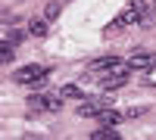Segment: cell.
<instances>
[{"label":"cell","instance_id":"cell-1","mask_svg":"<svg viewBox=\"0 0 156 140\" xmlns=\"http://www.w3.org/2000/svg\"><path fill=\"white\" fill-rule=\"evenodd\" d=\"M128 75H131L128 62H119L115 69L103 72V78H100V87H103V90H119V87H125V84H128Z\"/></svg>","mask_w":156,"mask_h":140},{"label":"cell","instance_id":"cell-2","mask_svg":"<svg viewBox=\"0 0 156 140\" xmlns=\"http://www.w3.org/2000/svg\"><path fill=\"white\" fill-rule=\"evenodd\" d=\"M47 75H50V69H44V66H22L16 75H12V81L16 84H44L47 81Z\"/></svg>","mask_w":156,"mask_h":140},{"label":"cell","instance_id":"cell-3","mask_svg":"<svg viewBox=\"0 0 156 140\" xmlns=\"http://www.w3.org/2000/svg\"><path fill=\"white\" fill-rule=\"evenodd\" d=\"M106 106H112V90H103L100 97H94V100H81L78 103V115H100Z\"/></svg>","mask_w":156,"mask_h":140},{"label":"cell","instance_id":"cell-4","mask_svg":"<svg viewBox=\"0 0 156 140\" xmlns=\"http://www.w3.org/2000/svg\"><path fill=\"white\" fill-rule=\"evenodd\" d=\"M28 109H47V112H59L62 109V94L56 97V94H34V97H28Z\"/></svg>","mask_w":156,"mask_h":140},{"label":"cell","instance_id":"cell-5","mask_svg":"<svg viewBox=\"0 0 156 140\" xmlns=\"http://www.w3.org/2000/svg\"><path fill=\"white\" fill-rule=\"evenodd\" d=\"M125 62H128V69H150V66H156V56L147 53V50H137V53H131Z\"/></svg>","mask_w":156,"mask_h":140},{"label":"cell","instance_id":"cell-6","mask_svg":"<svg viewBox=\"0 0 156 140\" xmlns=\"http://www.w3.org/2000/svg\"><path fill=\"white\" fill-rule=\"evenodd\" d=\"M119 56H100V59H94V62H90V72H109V69H115V66H119Z\"/></svg>","mask_w":156,"mask_h":140},{"label":"cell","instance_id":"cell-7","mask_svg":"<svg viewBox=\"0 0 156 140\" xmlns=\"http://www.w3.org/2000/svg\"><path fill=\"white\" fill-rule=\"evenodd\" d=\"M131 22H140V16H137V9H134V6H128V9L119 12V19L112 22V28H125V25H131Z\"/></svg>","mask_w":156,"mask_h":140},{"label":"cell","instance_id":"cell-8","mask_svg":"<svg viewBox=\"0 0 156 140\" xmlns=\"http://www.w3.org/2000/svg\"><path fill=\"white\" fill-rule=\"evenodd\" d=\"M97 118H100V125H109V128H115V125L122 121V115H119V112H115V109H109V106L103 109V112H100Z\"/></svg>","mask_w":156,"mask_h":140},{"label":"cell","instance_id":"cell-9","mask_svg":"<svg viewBox=\"0 0 156 140\" xmlns=\"http://www.w3.org/2000/svg\"><path fill=\"white\" fill-rule=\"evenodd\" d=\"M28 34L44 37V34H47V19H31V22H28Z\"/></svg>","mask_w":156,"mask_h":140},{"label":"cell","instance_id":"cell-10","mask_svg":"<svg viewBox=\"0 0 156 140\" xmlns=\"http://www.w3.org/2000/svg\"><path fill=\"white\" fill-rule=\"evenodd\" d=\"M90 137H94V140H112V137H115V128H109V125H100V128L90 134Z\"/></svg>","mask_w":156,"mask_h":140},{"label":"cell","instance_id":"cell-11","mask_svg":"<svg viewBox=\"0 0 156 140\" xmlns=\"http://www.w3.org/2000/svg\"><path fill=\"white\" fill-rule=\"evenodd\" d=\"M59 94H62V100H81V97H84L81 90H78V84H66Z\"/></svg>","mask_w":156,"mask_h":140},{"label":"cell","instance_id":"cell-12","mask_svg":"<svg viewBox=\"0 0 156 140\" xmlns=\"http://www.w3.org/2000/svg\"><path fill=\"white\" fill-rule=\"evenodd\" d=\"M59 9H62V6L50 0V3H47V9H44V19H47V22H56V19H59Z\"/></svg>","mask_w":156,"mask_h":140},{"label":"cell","instance_id":"cell-13","mask_svg":"<svg viewBox=\"0 0 156 140\" xmlns=\"http://www.w3.org/2000/svg\"><path fill=\"white\" fill-rule=\"evenodd\" d=\"M12 56H16V50H12L6 41H0V62H12Z\"/></svg>","mask_w":156,"mask_h":140},{"label":"cell","instance_id":"cell-14","mask_svg":"<svg viewBox=\"0 0 156 140\" xmlns=\"http://www.w3.org/2000/svg\"><path fill=\"white\" fill-rule=\"evenodd\" d=\"M144 84L156 87V66H150V69H147V75H144Z\"/></svg>","mask_w":156,"mask_h":140},{"label":"cell","instance_id":"cell-15","mask_svg":"<svg viewBox=\"0 0 156 140\" xmlns=\"http://www.w3.org/2000/svg\"><path fill=\"white\" fill-rule=\"evenodd\" d=\"M144 112H147L144 106H137V109H128V115H125V118H134V115H144Z\"/></svg>","mask_w":156,"mask_h":140},{"label":"cell","instance_id":"cell-16","mask_svg":"<svg viewBox=\"0 0 156 140\" xmlns=\"http://www.w3.org/2000/svg\"><path fill=\"white\" fill-rule=\"evenodd\" d=\"M22 37H25L22 31H9V44H19V41H22Z\"/></svg>","mask_w":156,"mask_h":140},{"label":"cell","instance_id":"cell-17","mask_svg":"<svg viewBox=\"0 0 156 140\" xmlns=\"http://www.w3.org/2000/svg\"><path fill=\"white\" fill-rule=\"evenodd\" d=\"M153 3H156V0H153Z\"/></svg>","mask_w":156,"mask_h":140}]
</instances>
